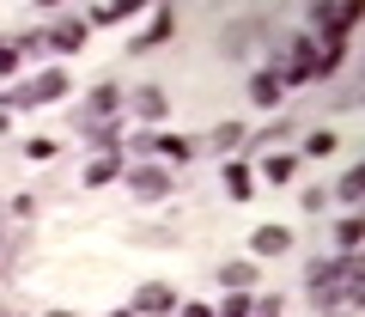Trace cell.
<instances>
[{
	"instance_id": "obj_1",
	"label": "cell",
	"mask_w": 365,
	"mask_h": 317,
	"mask_svg": "<svg viewBox=\"0 0 365 317\" xmlns=\"http://www.w3.org/2000/svg\"><path fill=\"white\" fill-rule=\"evenodd\" d=\"M256 251L262 256H280V251H287V232H280V226H262V232H256Z\"/></svg>"
},
{
	"instance_id": "obj_2",
	"label": "cell",
	"mask_w": 365,
	"mask_h": 317,
	"mask_svg": "<svg viewBox=\"0 0 365 317\" xmlns=\"http://www.w3.org/2000/svg\"><path fill=\"white\" fill-rule=\"evenodd\" d=\"M274 98H280V86H274V79L262 74V79H256V104H274Z\"/></svg>"
}]
</instances>
